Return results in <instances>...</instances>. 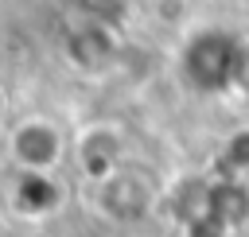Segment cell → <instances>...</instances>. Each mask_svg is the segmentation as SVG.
I'll return each instance as SVG.
<instances>
[{
  "label": "cell",
  "mask_w": 249,
  "mask_h": 237,
  "mask_svg": "<svg viewBox=\"0 0 249 237\" xmlns=\"http://www.w3.org/2000/svg\"><path fill=\"white\" fill-rule=\"evenodd\" d=\"M12 159L19 171H35V175H47L58 159H62V136L51 120L43 117H31L23 124H16L12 132Z\"/></svg>",
  "instance_id": "2"
},
{
  "label": "cell",
  "mask_w": 249,
  "mask_h": 237,
  "mask_svg": "<svg viewBox=\"0 0 249 237\" xmlns=\"http://www.w3.org/2000/svg\"><path fill=\"white\" fill-rule=\"evenodd\" d=\"M226 163L230 167H249V132H237L226 148Z\"/></svg>",
  "instance_id": "6"
},
{
  "label": "cell",
  "mask_w": 249,
  "mask_h": 237,
  "mask_svg": "<svg viewBox=\"0 0 249 237\" xmlns=\"http://www.w3.org/2000/svg\"><path fill=\"white\" fill-rule=\"evenodd\" d=\"M117 152H121V140H117V132H109L105 124L89 128V132L82 136V144H78V159H82V167H86L93 179H109V175H113Z\"/></svg>",
  "instance_id": "4"
},
{
  "label": "cell",
  "mask_w": 249,
  "mask_h": 237,
  "mask_svg": "<svg viewBox=\"0 0 249 237\" xmlns=\"http://www.w3.org/2000/svg\"><path fill=\"white\" fill-rule=\"evenodd\" d=\"M93 4H113V0H93Z\"/></svg>",
  "instance_id": "7"
},
{
  "label": "cell",
  "mask_w": 249,
  "mask_h": 237,
  "mask_svg": "<svg viewBox=\"0 0 249 237\" xmlns=\"http://www.w3.org/2000/svg\"><path fill=\"white\" fill-rule=\"evenodd\" d=\"M62 198V186L51 175H35V171H19L12 183V206L27 218H39L47 210H54Z\"/></svg>",
  "instance_id": "3"
},
{
  "label": "cell",
  "mask_w": 249,
  "mask_h": 237,
  "mask_svg": "<svg viewBox=\"0 0 249 237\" xmlns=\"http://www.w3.org/2000/svg\"><path fill=\"white\" fill-rule=\"evenodd\" d=\"M237 66H241V51L230 35L222 31H202L191 51H187V74L195 85L202 89H222L237 78Z\"/></svg>",
  "instance_id": "1"
},
{
  "label": "cell",
  "mask_w": 249,
  "mask_h": 237,
  "mask_svg": "<svg viewBox=\"0 0 249 237\" xmlns=\"http://www.w3.org/2000/svg\"><path fill=\"white\" fill-rule=\"evenodd\" d=\"M70 54H74V62H82V66H101L109 54H113V39L105 35V27H97V23H89V27H82V31H74V39H70Z\"/></svg>",
  "instance_id": "5"
}]
</instances>
